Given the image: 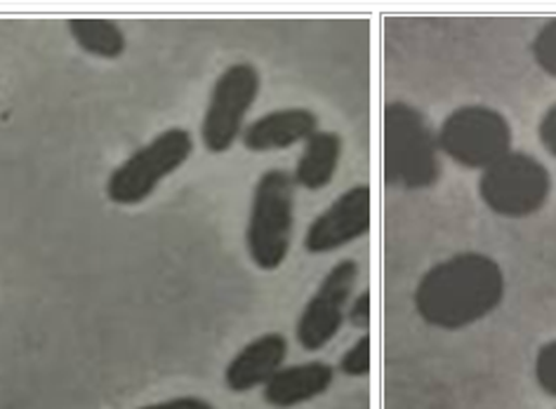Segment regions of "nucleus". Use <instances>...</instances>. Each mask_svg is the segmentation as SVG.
I'll use <instances>...</instances> for the list:
<instances>
[{
	"label": "nucleus",
	"instance_id": "1",
	"mask_svg": "<svg viewBox=\"0 0 556 409\" xmlns=\"http://www.w3.org/2000/svg\"><path fill=\"white\" fill-rule=\"evenodd\" d=\"M505 290V271L493 257L460 252L429 268L417 282L413 304L427 324L457 332L491 316Z\"/></svg>",
	"mask_w": 556,
	"mask_h": 409
},
{
	"label": "nucleus",
	"instance_id": "2",
	"mask_svg": "<svg viewBox=\"0 0 556 409\" xmlns=\"http://www.w3.org/2000/svg\"><path fill=\"white\" fill-rule=\"evenodd\" d=\"M384 177L392 187L420 191L441 177V151L437 135L425 116L406 102L384 108Z\"/></svg>",
	"mask_w": 556,
	"mask_h": 409
},
{
	"label": "nucleus",
	"instance_id": "3",
	"mask_svg": "<svg viewBox=\"0 0 556 409\" xmlns=\"http://www.w3.org/2000/svg\"><path fill=\"white\" fill-rule=\"evenodd\" d=\"M295 229V181L286 169H267L253 191L245 247L260 271H276L288 259Z\"/></svg>",
	"mask_w": 556,
	"mask_h": 409
},
{
	"label": "nucleus",
	"instance_id": "4",
	"mask_svg": "<svg viewBox=\"0 0 556 409\" xmlns=\"http://www.w3.org/2000/svg\"><path fill=\"white\" fill-rule=\"evenodd\" d=\"M193 153V137L185 127H168L149 144L128 155L106 179L109 201L121 207L142 205L159 183L175 175Z\"/></svg>",
	"mask_w": 556,
	"mask_h": 409
},
{
	"label": "nucleus",
	"instance_id": "5",
	"mask_svg": "<svg viewBox=\"0 0 556 409\" xmlns=\"http://www.w3.org/2000/svg\"><path fill=\"white\" fill-rule=\"evenodd\" d=\"M437 141L453 163L483 172L511 151V127L497 108L467 104L443 118Z\"/></svg>",
	"mask_w": 556,
	"mask_h": 409
},
{
	"label": "nucleus",
	"instance_id": "6",
	"mask_svg": "<svg viewBox=\"0 0 556 409\" xmlns=\"http://www.w3.org/2000/svg\"><path fill=\"white\" fill-rule=\"evenodd\" d=\"M552 191L547 167L531 153L509 151L479 177L483 205L500 217L523 219L545 207Z\"/></svg>",
	"mask_w": 556,
	"mask_h": 409
},
{
	"label": "nucleus",
	"instance_id": "7",
	"mask_svg": "<svg viewBox=\"0 0 556 409\" xmlns=\"http://www.w3.org/2000/svg\"><path fill=\"white\" fill-rule=\"evenodd\" d=\"M262 88L260 71L250 62H236L222 71L201 120L205 151L227 153L245 130V118Z\"/></svg>",
	"mask_w": 556,
	"mask_h": 409
},
{
	"label": "nucleus",
	"instance_id": "8",
	"mask_svg": "<svg viewBox=\"0 0 556 409\" xmlns=\"http://www.w3.org/2000/svg\"><path fill=\"white\" fill-rule=\"evenodd\" d=\"M356 282L358 264L354 259H342L326 273L295 324L298 344L304 350H321L336 338L346 320Z\"/></svg>",
	"mask_w": 556,
	"mask_h": 409
},
{
	"label": "nucleus",
	"instance_id": "9",
	"mask_svg": "<svg viewBox=\"0 0 556 409\" xmlns=\"http://www.w3.org/2000/svg\"><path fill=\"white\" fill-rule=\"evenodd\" d=\"M372 193L366 183L346 189L330 203L304 233V250L309 254H328L361 240L370 231Z\"/></svg>",
	"mask_w": 556,
	"mask_h": 409
},
{
	"label": "nucleus",
	"instance_id": "10",
	"mask_svg": "<svg viewBox=\"0 0 556 409\" xmlns=\"http://www.w3.org/2000/svg\"><path fill=\"white\" fill-rule=\"evenodd\" d=\"M318 132V116L312 108L286 106L264 113L257 120L248 123L241 135V144L253 153L286 151L304 144Z\"/></svg>",
	"mask_w": 556,
	"mask_h": 409
},
{
	"label": "nucleus",
	"instance_id": "11",
	"mask_svg": "<svg viewBox=\"0 0 556 409\" xmlns=\"http://www.w3.org/2000/svg\"><path fill=\"white\" fill-rule=\"evenodd\" d=\"M288 358V342L283 334L267 332L245 344L229 360L225 370V384L231 393H248L264 388V384L281 370Z\"/></svg>",
	"mask_w": 556,
	"mask_h": 409
},
{
	"label": "nucleus",
	"instance_id": "12",
	"mask_svg": "<svg viewBox=\"0 0 556 409\" xmlns=\"http://www.w3.org/2000/svg\"><path fill=\"white\" fill-rule=\"evenodd\" d=\"M332 381H336V370L328 362L314 360L302 365L281 367L262 388L264 400L276 409H290L302 402H309L318 395H324Z\"/></svg>",
	"mask_w": 556,
	"mask_h": 409
},
{
	"label": "nucleus",
	"instance_id": "13",
	"mask_svg": "<svg viewBox=\"0 0 556 409\" xmlns=\"http://www.w3.org/2000/svg\"><path fill=\"white\" fill-rule=\"evenodd\" d=\"M342 158V137L336 132L318 130L302 144V153L295 165V187L307 191H321L336 179Z\"/></svg>",
	"mask_w": 556,
	"mask_h": 409
},
{
	"label": "nucleus",
	"instance_id": "14",
	"mask_svg": "<svg viewBox=\"0 0 556 409\" xmlns=\"http://www.w3.org/2000/svg\"><path fill=\"white\" fill-rule=\"evenodd\" d=\"M68 34L78 42L83 52L100 60H118V56L128 48V38H125L123 28L114 20L102 17H76L68 20Z\"/></svg>",
	"mask_w": 556,
	"mask_h": 409
},
{
	"label": "nucleus",
	"instance_id": "15",
	"mask_svg": "<svg viewBox=\"0 0 556 409\" xmlns=\"http://www.w3.org/2000/svg\"><path fill=\"white\" fill-rule=\"evenodd\" d=\"M531 52L535 64L545 71L547 76L556 78V17L540 26V31L533 38Z\"/></svg>",
	"mask_w": 556,
	"mask_h": 409
},
{
	"label": "nucleus",
	"instance_id": "16",
	"mask_svg": "<svg viewBox=\"0 0 556 409\" xmlns=\"http://www.w3.org/2000/svg\"><path fill=\"white\" fill-rule=\"evenodd\" d=\"M370 336L361 334L356 342L344 350V356L340 360V372L346 376H366L370 372Z\"/></svg>",
	"mask_w": 556,
	"mask_h": 409
},
{
	"label": "nucleus",
	"instance_id": "17",
	"mask_svg": "<svg viewBox=\"0 0 556 409\" xmlns=\"http://www.w3.org/2000/svg\"><path fill=\"white\" fill-rule=\"evenodd\" d=\"M535 379L542 391L556 398V342H549L538 350Z\"/></svg>",
	"mask_w": 556,
	"mask_h": 409
},
{
	"label": "nucleus",
	"instance_id": "18",
	"mask_svg": "<svg viewBox=\"0 0 556 409\" xmlns=\"http://www.w3.org/2000/svg\"><path fill=\"white\" fill-rule=\"evenodd\" d=\"M346 320H350V324L354 330H361V332H368L370 328V292H361L356 299L350 304V310H346Z\"/></svg>",
	"mask_w": 556,
	"mask_h": 409
},
{
	"label": "nucleus",
	"instance_id": "19",
	"mask_svg": "<svg viewBox=\"0 0 556 409\" xmlns=\"http://www.w3.org/2000/svg\"><path fill=\"white\" fill-rule=\"evenodd\" d=\"M538 137L542 141V146H545L556 158V104L549 106L545 116H542L540 127H538Z\"/></svg>",
	"mask_w": 556,
	"mask_h": 409
},
{
	"label": "nucleus",
	"instance_id": "20",
	"mask_svg": "<svg viewBox=\"0 0 556 409\" xmlns=\"http://www.w3.org/2000/svg\"><path fill=\"white\" fill-rule=\"evenodd\" d=\"M139 409H215V407L203 398H197V395H185V398H173V400L147 405V407H139Z\"/></svg>",
	"mask_w": 556,
	"mask_h": 409
}]
</instances>
